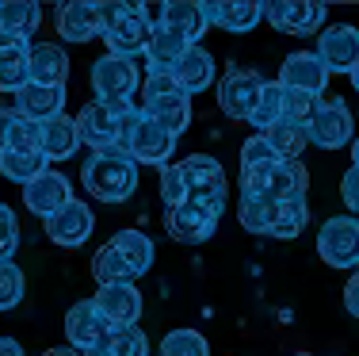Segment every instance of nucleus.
<instances>
[{"instance_id": "obj_1", "label": "nucleus", "mask_w": 359, "mask_h": 356, "mask_svg": "<svg viewBox=\"0 0 359 356\" xmlns=\"http://www.w3.org/2000/svg\"><path fill=\"white\" fill-rule=\"evenodd\" d=\"M138 161L123 146L115 150H92V157L81 165V184L100 203H123L138 192Z\"/></svg>"}, {"instance_id": "obj_2", "label": "nucleus", "mask_w": 359, "mask_h": 356, "mask_svg": "<svg viewBox=\"0 0 359 356\" xmlns=\"http://www.w3.org/2000/svg\"><path fill=\"white\" fill-rule=\"evenodd\" d=\"M165 20V4H123L118 20L104 31L107 54L115 58H142L149 46L153 31Z\"/></svg>"}, {"instance_id": "obj_3", "label": "nucleus", "mask_w": 359, "mask_h": 356, "mask_svg": "<svg viewBox=\"0 0 359 356\" xmlns=\"http://www.w3.org/2000/svg\"><path fill=\"white\" fill-rule=\"evenodd\" d=\"M142 115L157 119L165 131H172L176 138L191 123V96L172 81V73H149L142 81Z\"/></svg>"}, {"instance_id": "obj_4", "label": "nucleus", "mask_w": 359, "mask_h": 356, "mask_svg": "<svg viewBox=\"0 0 359 356\" xmlns=\"http://www.w3.org/2000/svg\"><path fill=\"white\" fill-rule=\"evenodd\" d=\"M134 119H138V104L130 107H111L100 104V100H88L76 115V131H81V142L92 150H126V134H130Z\"/></svg>"}, {"instance_id": "obj_5", "label": "nucleus", "mask_w": 359, "mask_h": 356, "mask_svg": "<svg viewBox=\"0 0 359 356\" xmlns=\"http://www.w3.org/2000/svg\"><path fill=\"white\" fill-rule=\"evenodd\" d=\"M142 88V65L138 58H115L104 54L92 65V92H96L100 104L111 107H130L134 96Z\"/></svg>"}, {"instance_id": "obj_6", "label": "nucleus", "mask_w": 359, "mask_h": 356, "mask_svg": "<svg viewBox=\"0 0 359 356\" xmlns=\"http://www.w3.org/2000/svg\"><path fill=\"white\" fill-rule=\"evenodd\" d=\"M222 215H226V199H187L184 207L176 211H165V230L168 237L184 245H199L207 237H215Z\"/></svg>"}, {"instance_id": "obj_7", "label": "nucleus", "mask_w": 359, "mask_h": 356, "mask_svg": "<svg viewBox=\"0 0 359 356\" xmlns=\"http://www.w3.org/2000/svg\"><path fill=\"white\" fill-rule=\"evenodd\" d=\"M241 192L245 196H260L268 203H290V199H306L310 188V173H306L302 161H279L276 169L256 176H241Z\"/></svg>"}, {"instance_id": "obj_8", "label": "nucleus", "mask_w": 359, "mask_h": 356, "mask_svg": "<svg viewBox=\"0 0 359 356\" xmlns=\"http://www.w3.org/2000/svg\"><path fill=\"white\" fill-rule=\"evenodd\" d=\"M318 253L329 268L359 272V223L352 215H332L318 230Z\"/></svg>"}, {"instance_id": "obj_9", "label": "nucleus", "mask_w": 359, "mask_h": 356, "mask_svg": "<svg viewBox=\"0 0 359 356\" xmlns=\"http://www.w3.org/2000/svg\"><path fill=\"white\" fill-rule=\"evenodd\" d=\"M126 154H130L138 165H172V154H176V134L165 131V126L157 123V119L142 115L138 107V119H134L130 134H126Z\"/></svg>"}, {"instance_id": "obj_10", "label": "nucleus", "mask_w": 359, "mask_h": 356, "mask_svg": "<svg viewBox=\"0 0 359 356\" xmlns=\"http://www.w3.org/2000/svg\"><path fill=\"white\" fill-rule=\"evenodd\" d=\"M306 134H310V142L321 150H344V146H352V138H355V119L348 112L344 100L325 96L318 104V112H313V119L306 123Z\"/></svg>"}, {"instance_id": "obj_11", "label": "nucleus", "mask_w": 359, "mask_h": 356, "mask_svg": "<svg viewBox=\"0 0 359 356\" xmlns=\"http://www.w3.org/2000/svg\"><path fill=\"white\" fill-rule=\"evenodd\" d=\"M260 92H264V77L256 70H226L218 81V107L229 119L249 123L256 104H260Z\"/></svg>"}, {"instance_id": "obj_12", "label": "nucleus", "mask_w": 359, "mask_h": 356, "mask_svg": "<svg viewBox=\"0 0 359 356\" xmlns=\"http://www.w3.org/2000/svg\"><path fill=\"white\" fill-rule=\"evenodd\" d=\"M111 334H115L111 322L100 315V307L92 299L73 303L69 315H65V341H69V349H76L81 356L88 349H96V345H104Z\"/></svg>"}, {"instance_id": "obj_13", "label": "nucleus", "mask_w": 359, "mask_h": 356, "mask_svg": "<svg viewBox=\"0 0 359 356\" xmlns=\"http://www.w3.org/2000/svg\"><path fill=\"white\" fill-rule=\"evenodd\" d=\"M42 226H46V237L54 245H62V249H81V245L92 237V230H96V218H92L88 203H81L73 196L57 215H50Z\"/></svg>"}, {"instance_id": "obj_14", "label": "nucleus", "mask_w": 359, "mask_h": 356, "mask_svg": "<svg viewBox=\"0 0 359 356\" xmlns=\"http://www.w3.org/2000/svg\"><path fill=\"white\" fill-rule=\"evenodd\" d=\"M325 4H290V0H276V4H264V20L271 23L283 35H321L325 31Z\"/></svg>"}, {"instance_id": "obj_15", "label": "nucleus", "mask_w": 359, "mask_h": 356, "mask_svg": "<svg viewBox=\"0 0 359 356\" xmlns=\"http://www.w3.org/2000/svg\"><path fill=\"white\" fill-rule=\"evenodd\" d=\"M329 77L332 73L325 70V62L313 50H298V54H287L283 65H279V84L283 88H294V92H310V96H325V88H329Z\"/></svg>"}, {"instance_id": "obj_16", "label": "nucleus", "mask_w": 359, "mask_h": 356, "mask_svg": "<svg viewBox=\"0 0 359 356\" xmlns=\"http://www.w3.org/2000/svg\"><path fill=\"white\" fill-rule=\"evenodd\" d=\"M69 199H73V184H69V176L57 173V169H46L39 180H31L27 188H23V207H27L31 215H39L42 223H46L50 215H57Z\"/></svg>"}, {"instance_id": "obj_17", "label": "nucleus", "mask_w": 359, "mask_h": 356, "mask_svg": "<svg viewBox=\"0 0 359 356\" xmlns=\"http://www.w3.org/2000/svg\"><path fill=\"white\" fill-rule=\"evenodd\" d=\"M313 54L325 62L329 73H352L359 65V27H348V23L325 27L318 35V50Z\"/></svg>"}, {"instance_id": "obj_18", "label": "nucleus", "mask_w": 359, "mask_h": 356, "mask_svg": "<svg viewBox=\"0 0 359 356\" xmlns=\"http://www.w3.org/2000/svg\"><path fill=\"white\" fill-rule=\"evenodd\" d=\"M180 169H184L187 192H191L195 199H226V203H229L226 169H222L215 157H207V154H191V157L180 161Z\"/></svg>"}, {"instance_id": "obj_19", "label": "nucleus", "mask_w": 359, "mask_h": 356, "mask_svg": "<svg viewBox=\"0 0 359 356\" xmlns=\"http://www.w3.org/2000/svg\"><path fill=\"white\" fill-rule=\"evenodd\" d=\"M92 303H96L100 315L111 322V329L138 326V318H142V291H138V284H111V287H100V291L92 295Z\"/></svg>"}, {"instance_id": "obj_20", "label": "nucleus", "mask_w": 359, "mask_h": 356, "mask_svg": "<svg viewBox=\"0 0 359 356\" xmlns=\"http://www.w3.org/2000/svg\"><path fill=\"white\" fill-rule=\"evenodd\" d=\"M15 112L23 119H31V123H50V119L65 115V88H57V84H23L20 92H15Z\"/></svg>"}, {"instance_id": "obj_21", "label": "nucleus", "mask_w": 359, "mask_h": 356, "mask_svg": "<svg viewBox=\"0 0 359 356\" xmlns=\"http://www.w3.org/2000/svg\"><path fill=\"white\" fill-rule=\"evenodd\" d=\"M195 42H187L180 31L172 27H165L161 23L157 31H153V39H149V46H145V54H142V62H145V77L149 73H172L176 65H180V58L191 50Z\"/></svg>"}, {"instance_id": "obj_22", "label": "nucleus", "mask_w": 359, "mask_h": 356, "mask_svg": "<svg viewBox=\"0 0 359 356\" xmlns=\"http://www.w3.org/2000/svg\"><path fill=\"white\" fill-rule=\"evenodd\" d=\"M54 27L65 42H92L104 35L100 23V8L96 4H62L54 15Z\"/></svg>"}, {"instance_id": "obj_23", "label": "nucleus", "mask_w": 359, "mask_h": 356, "mask_svg": "<svg viewBox=\"0 0 359 356\" xmlns=\"http://www.w3.org/2000/svg\"><path fill=\"white\" fill-rule=\"evenodd\" d=\"M81 150V131H76V119L57 115L50 123L39 126V154L46 161H65Z\"/></svg>"}, {"instance_id": "obj_24", "label": "nucleus", "mask_w": 359, "mask_h": 356, "mask_svg": "<svg viewBox=\"0 0 359 356\" xmlns=\"http://www.w3.org/2000/svg\"><path fill=\"white\" fill-rule=\"evenodd\" d=\"M172 81L187 92V96H199V92H207L210 84L218 81V73H215V58H210V50L191 46L184 58H180V65L172 70Z\"/></svg>"}, {"instance_id": "obj_25", "label": "nucleus", "mask_w": 359, "mask_h": 356, "mask_svg": "<svg viewBox=\"0 0 359 356\" xmlns=\"http://www.w3.org/2000/svg\"><path fill=\"white\" fill-rule=\"evenodd\" d=\"M65 77H69V54L57 42H35L31 46V81L65 88Z\"/></svg>"}, {"instance_id": "obj_26", "label": "nucleus", "mask_w": 359, "mask_h": 356, "mask_svg": "<svg viewBox=\"0 0 359 356\" xmlns=\"http://www.w3.org/2000/svg\"><path fill=\"white\" fill-rule=\"evenodd\" d=\"M210 27L233 31V35H245L256 23L264 20V4H252V0H241V4H203Z\"/></svg>"}, {"instance_id": "obj_27", "label": "nucleus", "mask_w": 359, "mask_h": 356, "mask_svg": "<svg viewBox=\"0 0 359 356\" xmlns=\"http://www.w3.org/2000/svg\"><path fill=\"white\" fill-rule=\"evenodd\" d=\"M111 245H115L118 253L126 257V265H130L134 276H145L153 268V237L142 234V230H118L115 237H111Z\"/></svg>"}, {"instance_id": "obj_28", "label": "nucleus", "mask_w": 359, "mask_h": 356, "mask_svg": "<svg viewBox=\"0 0 359 356\" xmlns=\"http://www.w3.org/2000/svg\"><path fill=\"white\" fill-rule=\"evenodd\" d=\"M165 27H172V31H180L187 42H195L199 46V39L207 35V12H203V4H165Z\"/></svg>"}, {"instance_id": "obj_29", "label": "nucleus", "mask_w": 359, "mask_h": 356, "mask_svg": "<svg viewBox=\"0 0 359 356\" xmlns=\"http://www.w3.org/2000/svg\"><path fill=\"white\" fill-rule=\"evenodd\" d=\"M264 138H268V146L276 150L283 161H298V157H302V150L310 146L306 126L302 123H290V119H279L271 131H264Z\"/></svg>"}, {"instance_id": "obj_30", "label": "nucleus", "mask_w": 359, "mask_h": 356, "mask_svg": "<svg viewBox=\"0 0 359 356\" xmlns=\"http://www.w3.org/2000/svg\"><path fill=\"white\" fill-rule=\"evenodd\" d=\"M92 279H96L100 287H111V284H134L138 276L130 272V265H126L123 253H118L115 245L107 242L104 249L92 257Z\"/></svg>"}, {"instance_id": "obj_31", "label": "nucleus", "mask_w": 359, "mask_h": 356, "mask_svg": "<svg viewBox=\"0 0 359 356\" xmlns=\"http://www.w3.org/2000/svg\"><path fill=\"white\" fill-rule=\"evenodd\" d=\"M46 169H50V161L42 154H20V150H4V154H0V173H4L8 180L23 184V188H27L31 180H39Z\"/></svg>"}, {"instance_id": "obj_32", "label": "nucleus", "mask_w": 359, "mask_h": 356, "mask_svg": "<svg viewBox=\"0 0 359 356\" xmlns=\"http://www.w3.org/2000/svg\"><path fill=\"white\" fill-rule=\"evenodd\" d=\"M42 23V8L31 4V0H8L0 4V27L4 31H15V35H35Z\"/></svg>"}, {"instance_id": "obj_33", "label": "nucleus", "mask_w": 359, "mask_h": 356, "mask_svg": "<svg viewBox=\"0 0 359 356\" xmlns=\"http://www.w3.org/2000/svg\"><path fill=\"white\" fill-rule=\"evenodd\" d=\"M271 218H276V203L237 192V223L249 234H271Z\"/></svg>"}, {"instance_id": "obj_34", "label": "nucleus", "mask_w": 359, "mask_h": 356, "mask_svg": "<svg viewBox=\"0 0 359 356\" xmlns=\"http://www.w3.org/2000/svg\"><path fill=\"white\" fill-rule=\"evenodd\" d=\"M310 223V203L306 199H290V203H276V218H271V237H298Z\"/></svg>"}, {"instance_id": "obj_35", "label": "nucleus", "mask_w": 359, "mask_h": 356, "mask_svg": "<svg viewBox=\"0 0 359 356\" xmlns=\"http://www.w3.org/2000/svg\"><path fill=\"white\" fill-rule=\"evenodd\" d=\"M279 119H283V84H279V81H264L260 104H256L249 126H252L256 134H264V131H271Z\"/></svg>"}, {"instance_id": "obj_36", "label": "nucleus", "mask_w": 359, "mask_h": 356, "mask_svg": "<svg viewBox=\"0 0 359 356\" xmlns=\"http://www.w3.org/2000/svg\"><path fill=\"white\" fill-rule=\"evenodd\" d=\"M279 161H283V157H279L276 150L268 146V138H264V134H252V138H245V146H241V176L268 173V169H276Z\"/></svg>"}, {"instance_id": "obj_37", "label": "nucleus", "mask_w": 359, "mask_h": 356, "mask_svg": "<svg viewBox=\"0 0 359 356\" xmlns=\"http://www.w3.org/2000/svg\"><path fill=\"white\" fill-rule=\"evenodd\" d=\"M161 356H210V341L199 329H172V334L161 341Z\"/></svg>"}, {"instance_id": "obj_38", "label": "nucleus", "mask_w": 359, "mask_h": 356, "mask_svg": "<svg viewBox=\"0 0 359 356\" xmlns=\"http://www.w3.org/2000/svg\"><path fill=\"white\" fill-rule=\"evenodd\" d=\"M23 84H31V50L27 54H4L0 58V92H20Z\"/></svg>"}, {"instance_id": "obj_39", "label": "nucleus", "mask_w": 359, "mask_h": 356, "mask_svg": "<svg viewBox=\"0 0 359 356\" xmlns=\"http://www.w3.org/2000/svg\"><path fill=\"white\" fill-rule=\"evenodd\" d=\"M107 352L111 356H149V337L142 326H123L107 337Z\"/></svg>"}, {"instance_id": "obj_40", "label": "nucleus", "mask_w": 359, "mask_h": 356, "mask_svg": "<svg viewBox=\"0 0 359 356\" xmlns=\"http://www.w3.org/2000/svg\"><path fill=\"white\" fill-rule=\"evenodd\" d=\"M161 199H165V207H168V211L184 207V203L191 199V192H187V180H184V169H180V161H176V165H165V169H161Z\"/></svg>"}, {"instance_id": "obj_41", "label": "nucleus", "mask_w": 359, "mask_h": 356, "mask_svg": "<svg viewBox=\"0 0 359 356\" xmlns=\"http://www.w3.org/2000/svg\"><path fill=\"white\" fill-rule=\"evenodd\" d=\"M23 299V272L15 261H0V310H15Z\"/></svg>"}, {"instance_id": "obj_42", "label": "nucleus", "mask_w": 359, "mask_h": 356, "mask_svg": "<svg viewBox=\"0 0 359 356\" xmlns=\"http://www.w3.org/2000/svg\"><path fill=\"white\" fill-rule=\"evenodd\" d=\"M321 100L310 96V92H294V88H283V119H290V123H310L313 112H318Z\"/></svg>"}, {"instance_id": "obj_43", "label": "nucleus", "mask_w": 359, "mask_h": 356, "mask_svg": "<svg viewBox=\"0 0 359 356\" xmlns=\"http://www.w3.org/2000/svg\"><path fill=\"white\" fill-rule=\"evenodd\" d=\"M15 249H20V218L8 203H0V261H12Z\"/></svg>"}, {"instance_id": "obj_44", "label": "nucleus", "mask_w": 359, "mask_h": 356, "mask_svg": "<svg viewBox=\"0 0 359 356\" xmlns=\"http://www.w3.org/2000/svg\"><path fill=\"white\" fill-rule=\"evenodd\" d=\"M8 150H20V154H39V123H31V119L20 115L12 138H8Z\"/></svg>"}, {"instance_id": "obj_45", "label": "nucleus", "mask_w": 359, "mask_h": 356, "mask_svg": "<svg viewBox=\"0 0 359 356\" xmlns=\"http://www.w3.org/2000/svg\"><path fill=\"white\" fill-rule=\"evenodd\" d=\"M340 196H344L348 211H352V218H359V169L352 165L344 176H340Z\"/></svg>"}, {"instance_id": "obj_46", "label": "nucleus", "mask_w": 359, "mask_h": 356, "mask_svg": "<svg viewBox=\"0 0 359 356\" xmlns=\"http://www.w3.org/2000/svg\"><path fill=\"white\" fill-rule=\"evenodd\" d=\"M35 46L27 35H15V31H4L0 27V58L4 54H27V50Z\"/></svg>"}, {"instance_id": "obj_47", "label": "nucleus", "mask_w": 359, "mask_h": 356, "mask_svg": "<svg viewBox=\"0 0 359 356\" xmlns=\"http://www.w3.org/2000/svg\"><path fill=\"white\" fill-rule=\"evenodd\" d=\"M15 123H20V112L15 107H0V154L8 150V138H12Z\"/></svg>"}, {"instance_id": "obj_48", "label": "nucleus", "mask_w": 359, "mask_h": 356, "mask_svg": "<svg viewBox=\"0 0 359 356\" xmlns=\"http://www.w3.org/2000/svg\"><path fill=\"white\" fill-rule=\"evenodd\" d=\"M344 310L352 318H359V272H352L348 284H344Z\"/></svg>"}, {"instance_id": "obj_49", "label": "nucleus", "mask_w": 359, "mask_h": 356, "mask_svg": "<svg viewBox=\"0 0 359 356\" xmlns=\"http://www.w3.org/2000/svg\"><path fill=\"white\" fill-rule=\"evenodd\" d=\"M0 356H23V345L12 337H0Z\"/></svg>"}, {"instance_id": "obj_50", "label": "nucleus", "mask_w": 359, "mask_h": 356, "mask_svg": "<svg viewBox=\"0 0 359 356\" xmlns=\"http://www.w3.org/2000/svg\"><path fill=\"white\" fill-rule=\"evenodd\" d=\"M42 356H81L76 349H50V352H42Z\"/></svg>"}, {"instance_id": "obj_51", "label": "nucleus", "mask_w": 359, "mask_h": 356, "mask_svg": "<svg viewBox=\"0 0 359 356\" xmlns=\"http://www.w3.org/2000/svg\"><path fill=\"white\" fill-rule=\"evenodd\" d=\"M352 165H355V169H359V138H355V142H352Z\"/></svg>"}, {"instance_id": "obj_52", "label": "nucleus", "mask_w": 359, "mask_h": 356, "mask_svg": "<svg viewBox=\"0 0 359 356\" xmlns=\"http://www.w3.org/2000/svg\"><path fill=\"white\" fill-rule=\"evenodd\" d=\"M348 77H352V88L359 92V65H355V70H352V73H348Z\"/></svg>"}, {"instance_id": "obj_53", "label": "nucleus", "mask_w": 359, "mask_h": 356, "mask_svg": "<svg viewBox=\"0 0 359 356\" xmlns=\"http://www.w3.org/2000/svg\"><path fill=\"white\" fill-rule=\"evenodd\" d=\"M294 356H313V352H294Z\"/></svg>"}, {"instance_id": "obj_54", "label": "nucleus", "mask_w": 359, "mask_h": 356, "mask_svg": "<svg viewBox=\"0 0 359 356\" xmlns=\"http://www.w3.org/2000/svg\"><path fill=\"white\" fill-rule=\"evenodd\" d=\"M355 223H359V218H355Z\"/></svg>"}]
</instances>
